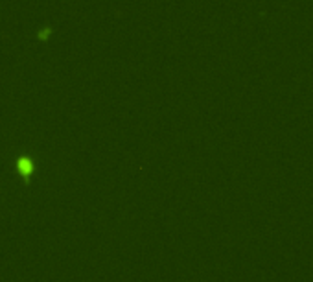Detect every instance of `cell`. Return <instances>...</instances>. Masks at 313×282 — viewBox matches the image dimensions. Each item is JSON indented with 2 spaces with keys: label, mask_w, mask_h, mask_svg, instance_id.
<instances>
[{
  "label": "cell",
  "mask_w": 313,
  "mask_h": 282,
  "mask_svg": "<svg viewBox=\"0 0 313 282\" xmlns=\"http://www.w3.org/2000/svg\"><path fill=\"white\" fill-rule=\"evenodd\" d=\"M19 168H20V172H22L24 176H28V174H31L33 166H31V163L28 161V159H20V161H19Z\"/></svg>",
  "instance_id": "1"
}]
</instances>
